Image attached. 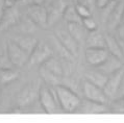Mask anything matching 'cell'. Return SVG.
I'll return each mask as SVG.
<instances>
[{"label":"cell","instance_id":"30bf717a","mask_svg":"<svg viewBox=\"0 0 124 123\" xmlns=\"http://www.w3.org/2000/svg\"><path fill=\"white\" fill-rule=\"evenodd\" d=\"M38 98H39V92L31 86H26L19 92L17 101L21 107H28L34 103Z\"/></svg>","mask_w":124,"mask_h":123},{"label":"cell","instance_id":"ffe728a7","mask_svg":"<svg viewBox=\"0 0 124 123\" xmlns=\"http://www.w3.org/2000/svg\"><path fill=\"white\" fill-rule=\"evenodd\" d=\"M68 32L78 42V44L84 39V25L81 23H68Z\"/></svg>","mask_w":124,"mask_h":123},{"label":"cell","instance_id":"cb8c5ba5","mask_svg":"<svg viewBox=\"0 0 124 123\" xmlns=\"http://www.w3.org/2000/svg\"><path fill=\"white\" fill-rule=\"evenodd\" d=\"M75 9H76V12L77 14L79 15V17L81 18V20L84 19V18H87V17H90L92 16V14H91V9L87 8L85 5H84L82 3H77L76 5H75Z\"/></svg>","mask_w":124,"mask_h":123},{"label":"cell","instance_id":"277c9868","mask_svg":"<svg viewBox=\"0 0 124 123\" xmlns=\"http://www.w3.org/2000/svg\"><path fill=\"white\" fill-rule=\"evenodd\" d=\"M8 54L12 66L22 67L28 63L29 53H27L14 41H9L8 43Z\"/></svg>","mask_w":124,"mask_h":123},{"label":"cell","instance_id":"44dd1931","mask_svg":"<svg viewBox=\"0 0 124 123\" xmlns=\"http://www.w3.org/2000/svg\"><path fill=\"white\" fill-rule=\"evenodd\" d=\"M63 16H64V19L68 23H81V18L77 14L75 6H72V5L66 6Z\"/></svg>","mask_w":124,"mask_h":123},{"label":"cell","instance_id":"2e32d148","mask_svg":"<svg viewBox=\"0 0 124 123\" xmlns=\"http://www.w3.org/2000/svg\"><path fill=\"white\" fill-rule=\"evenodd\" d=\"M41 67L44 68L46 71H48L49 73H51L52 75H54V76H56L58 78H61L63 76V67H62L60 62L52 56L44 62V63L41 65Z\"/></svg>","mask_w":124,"mask_h":123},{"label":"cell","instance_id":"5bb4252c","mask_svg":"<svg viewBox=\"0 0 124 123\" xmlns=\"http://www.w3.org/2000/svg\"><path fill=\"white\" fill-rule=\"evenodd\" d=\"M88 48H105V36L97 29L89 32L85 40Z\"/></svg>","mask_w":124,"mask_h":123},{"label":"cell","instance_id":"6da1fadb","mask_svg":"<svg viewBox=\"0 0 124 123\" xmlns=\"http://www.w3.org/2000/svg\"><path fill=\"white\" fill-rule=\"evenodd\" d=\"M54 92H55L58 104L61 110L66 113H74L76 112L79 104H80V98L77 94H75L70 88L63 85H55L54 86Z\"/></svg>","mask_w":124,"mask_h":123},{"label":"cell","instance_id":"8fae6325","mask_svg":"<svg viewBox=\"0 0 124 123\" xmlns=\"http://www.w3.org/2000/svg\"><path fill=\"white\" fill-rule=\"evenodd\" d=\"M121 60H119L118 57L114 56V55H109L108 56V59H106L103 63L100 65V66H98V71H100V72H102L103 74L105 75H109L114 73L115 71L121 69Z\"/></svg>","mask_w":124,"mask_h":123},{"label":"cell","instance_id":"ac0fdd59","mask_svg":"<svg viewBox=\"0 0 124 123\" xmlns=\"http://www.w3.org/2000/svg\"><path fill=\"white\" fill-rule=\"evenodd\" d=\"M85 79L89 80L90 83L96 85V86L100 87L103 89L104 85L106 83V79H108V75L103 74L100 71L96 70V71H90V72H87L85 75Z\"/></svg>","mask_w":124,"mask_h":123},{"label":"cell","instance_id":"7a4b0ae2","mask_svg":"<svg viewBox=\"0 0 124 123\" xmlns=\"http://www.w3.org/2000/svg\"><path fill=\"white\" fill-rule=\"evenodd\" d=\"M39 100L43 111L47 114H54L61 110L53 88H41L39 90Z\"/></svg>","mask_w":124,"mask_h":123},{"label":"cell","instance_id":"4316f807","mask_svg":"<svg viewBox=\"0 0 124 123\" xmlns=\"http://www.w3.org/2000/svg\"><path fill=\"white\" fill-rule=\"evenodd\" d=\"M17 1H18V0H4V1H3V4H4V8L6 9L8 8H13L14 6H15Z\"/></svg>","mask_w":124,"mask_h":123},{"label":"cell","instance_id":"52a82bcc","mask_svg":"<svg viewBox=\"0 0 124 123\" xmlns=\"http://www.w3.org/2000/svg\"><path fill=\"white\" fill-rule=\"evenodd\" d=\"M51 56H52V51L50 47L44 42H38L31 53L29 54L28 63L30 65H42Z\"/></svg>","mask_w":124,"mask_h":123},{"label":"cell","instance_id":"3957f363","mask_svg":"<svg viewBox=\"0 0 124 123\" xmlns=\"http://www.w3.org/2000/svg\"><path fill=\"white\" fill-rule=\"evenodd\" d=\"M82 93L87 100L96 102V103L106 104L108 101V98L104 93L103 89L90 83L87 79H85L82 83Z\"/></svg>","mask_w":124,"mask_h":123},{"label":"cell","instance_id":"4fadbf2b","mask_svg":"<svg viewBox=\"0 0 124 123\" xmlns=\"http://www.w3.org/2000/svg\"><path fill=\"white\" fill-rule=\"evenodd\" d=\"M108 108H105V104L101 103H96L90 100L85 99V101H81L80 104L76 111L80 113H85V114H101V113H105Z\"/></svg>","mask_w":124,"mask_h":123},{"label":"cell","instance_id":"e0dca14e","mask_svg":"<svg viewBox=\"0 0 124 123\" xmlns=\"http://www.w3.org/2000/svg\"><path fill=\"white\" fill-rule=\"evenodd\" d=\"M13 41L16 42L22 49H24L29 54L31 53V51L33 50V48L38 44L37 39H34L32 37H29V36H20V37L15 38Z\"/></svg>","mask_w":124,"mask_h":123},{"label":"cell","instance_id":"f1b7e54d","mask_svg":"<svg viewBox=\"0 0 124 123\" xmlns=\"http://www.w3.org/2000/svg\"><path fill=\"white\" fill-rule=\"evenodd\" d=\"M118 35L120 39L122 40V42H124V23L121 26H118Z\"/></svg>","mask_w":124,"mask_h":123},{"label":"cell","instance_id":"d4e9b609","mask_svg":"<svg viewBox=\"0 0 124 123\" xmlns=\"http://www.w3.org/2000/svg\"><path fill=\"white\" fill-rule=\"evenodd\" d=\"M81 24L84 25V27L85 29H88L89 31H92V30L97 29V23L95 22V20L92 18V16L87 17V18H84L81 20Z\"/></svg>","mask_w":124,"mask_h":123},{"label":"cell","instance_id":"7c38bea8","mask_svg":"<svg viewBox=\"0 0 124 123\" xmlns=\"http://www.w3.org/2000/svg\"><path fill=\"white\" fill-rule=\"evenodd\" d=\"M123 12H124V0H120L119 2H116L112 13L108 16V21H106L108 22V26H109L111 29L116 28L119 25V23L122 20Z\"/></svg>","mask_w":124,"mask_h":123},{"label":"cell","instance_id":"83f0119b","mask_svg":"<svg viewBox=\"0 0 124 123\" xmlns=\"http://www.w3.org/2000/svg\"><path fill=\"white\" fill-rule=\"evenodd\" d=\"M108 2H109V0H95L96 5H97V8H104Z\"/></svg>","mask_w":124,"mask_h":123},{"label":"cell","instance_id":"8992f818","mask_svg":"<svg viewBox=\"0 0 124 123\" xmlns=\"http://www.w3.org/2000/svg\"><path fill=\"white\" fill-rule=\"evenodd\" d=\"M57 41L67 53L71 56H75L78 53V42L66 30L58 29L55 31Z\"/></svg>","mask_w":124,"mask_h":123},{"label":"cell","instance_id":"5b68a950","mask_svg":"<svg viewBox=\"0 0 124 123\" xmlns=\"http://www.w3.org/2000/svg\"><path fill=\"white\" fill-rule=\"evenodd\" d=\"M124 76V72L122 69L115 71L114 73L108 75V79L103 87V91L106 94L108 99L115 97L118 93L119 89L121 88V83Z\"/></svg>","mask_w":124,"mask_h":123},{"label":"cell","instance_id":"9a60e30c","mask_svg":"<svg viewBox=\"0 0 124 123\" xmlns=\"http://www.w3.org/2000/svg\"><path fill=\"white\" fill-rule=\"evenodd\" d=\"M105 48L111 55H114L121 60L123 57V51L119 41L112 36H105Z\"/></svg>","mask_w":124,"mask_h":123},{"label":"cell","instance_id":"603a6c76","mask_svg":"<svg viewBox=\"0 0 124 123\" xmlns=\"http://www.w3.org/2000/svg\"><path fill=\"white\" fill-rule=\"evenodd\" d=\"M11 66L12 64L8 54V44L5 46L0 45V68H8Z\"/></svg>","mask_w":124,"mask_h":123},{"label":"cell","instance_id":"9c48e42d","mask_svg":"<svg viewBox=\"0 0 124 123\" xmlns=\"http://www.w3.org/2000/svg\"><path fill=\"white\" fill-rule=\"evenodd\" d=\"M109 55L106 48H87L85 52V61L89 65L98 67L104 62Z\"/></svg>","mask_w":124,"mask_h":123},{"label":"cell","instance_id":"ba28073f","mask_svg":"<svg viewBox=\"0 0 124 123\" xmlns=\"http://www.w3.org/2000/svg\"><path fill=\"white\" fill-rule=\"evenodd\" d=\"M27 14L29 19L37 25L45 27L48 24V12L40 3H34L30 5L27 8Z\"/></svg>","mask_w":124,"mask_h":123},{"label":"cell","instance_id":"f546056e","mask_svg":"<svg viewBox=\"0 0 124 123\" xmlns=\"http://www.w3.org/2000/svg\"><path fill=\"white\" fill-rule=\"evenodd\" d=\"M121 21H123V23H124V12H123V16H122V20Z\"/></svg>","mask_w":124,"mask_h":123},{"label":"cell","instance_id":"d6986e66","mask_svg":"<svg viewBox=\"0 0 124 123\" xmlns=\"http://www.w3.org/2000/svg\"><path fill=\"white\" fill-rule=\"evenodd\" d=\"M19 76V73L14 70L12 67L0 68V84L5 85L16 80Z\"/></svg>","mask_w":124,"mask_h":123},{"label":"cell","instance_id":"484cf974","mask_svg":"<svg viewBox=\"0 0 124 123\" xmlns=\"http://www.w3.org/2000/svg\"><path fill=\"white\" fill-rule=\"evenodd\" d=\"M112 111L114 113H120V114H124V97L119 99L116 101L112 107Z\"/></svg>","mask_w":124,"mask_h":123},{"label":"cell","instance_id":"7402d4cb","mask_svg":"<svg viewBox=\"0 0 124 123\" xmlns=\"http://www.w3.org/2000/svg\"><path fill=\"white\" fill-rule=\"evenodd\" d=\"M8 13H5V15L3 16L2 20V28H8V26L12 25L15 23V21L18 19V12H16L13 8H8Z\"/></svg>","mask_w":124,"mask_h":123}]
</instances>
